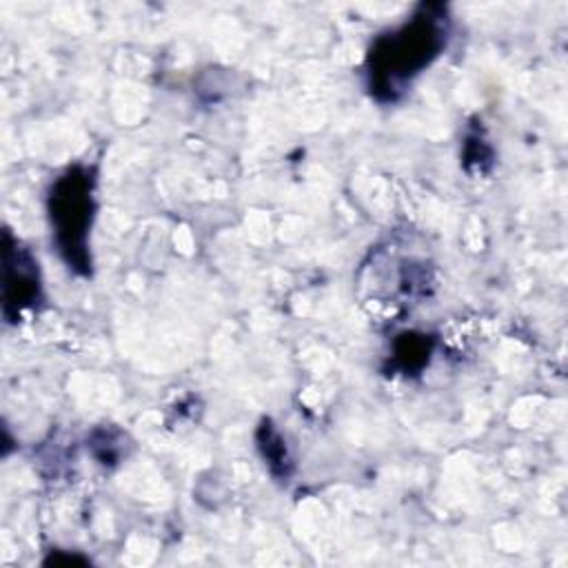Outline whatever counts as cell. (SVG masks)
<instances>
[{
	"instance_id": "1",
	"label": "cell",
	"mask_w": 568,
	"mask_h": 568,
	"mask_svg": "<svg viewBox=\"0 0 568 568\" xmlns=\"http://www.w3.org/2000/svg\"><path fill=\"white\" fill-rule=\"evenodd\" d=\"M448 42V16L442 4H419L397 29L379 36L366 60L368 89L377 100H395Z\"/></svg>"
},
{
	"instance_id": "2",
	"label": "cell",
	"mask_w": 568,
	"mask_h": 568,
	"mask_svg": "<svg viewBox=\"0 0 568 568\" xmlns=\"http://www.w3.org/2000/svg\"><path fill=\"white\" fill-rule=\"evenodd\" d=\"M49 217L62 260L69 268L87 275L91 271L89 229L93 220V178L89 169L73 166L53 182Z\"/></svg>"
},
{
	"instance_id": "3",
	"label": "cell",
	"mask_w": 568,
	"mask_h": 568,
	"mask_svg": "<svg viewBox=\"0 0 568 568\" xmlns=\"http://www.w3.org/2000/svg\"><path fill=\"white\" fill-rule=\"evenodd\" d=\"M2 300L7 322H18L20 313L40 300L38 262L9 231L2 235Z\"/></svg>"
},
{
	"instance_id": "4",
	"label": "cell",
	"mask_w": 568,
	"mask_h": 568,
	"mask_svg": "<svg viewBox=\"0 0 568 568\" xmlns=\"http://www.w3.org/2000/svg\"><path fill=\"white\" fill-rule=\"evenodd\" d=\"M430 342L424 335H402L395 344V359L404 371H417L428 362Z\"/></svg>"
},
{
	"instance_id": "5",
	"label": "cell",
	"mask_w": 568,
	"mask_h": 568,
	"mask_svg": "<svg viewBox=\"0 0 568 568\" xmlns=\"http://www.w3.org/2000/svg\"><path fill=\"white\" fill-rule=\"evenodd\" d=\"M257 439H260L262 455H264V459L268 462L271 470H273V473H277V475H284V477H286V475H288V470H286L288 455H286L284 442L280 439V435L275 433V428H273L268 422H264V424L260 426V435H257Z\"/></svg>"
}]
</instances>
